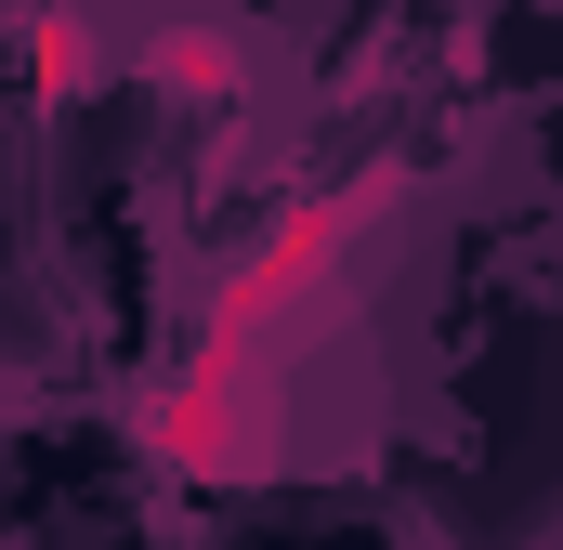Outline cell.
I'll return each instance as SVG.
<instances>
[{
    "label": "cell",
    "instance_id": "cell-1",
    "mask_svg": "<svg viewBox=\"0 0 563 550\" xmlns=\"http://www.w3.org/2000/svg\"><path fill=\"white\" fill-rule=\"evenodd\" d=\"M394 197H407V170H354V184H314V197H288L276 223L223 263V288H210V315H197V367H250V381H276L288 341L354 288V263H367V237L394 223Z\"/></svg>",
    "mask_w": 563,
    "mask_h": 550
},
{
    "label": "cell",
    "instance_id": "cell-2",
    "mask_svg": "<svg viewBox=\"0 0 563 550\" xmlns=\"http://www.w3.org/2000/svg\"><path fill=\"white\" fill-rule=\"evenodd\" d=\"M132 79L170 92V106H236V92H250V40H236L223 13H157L132 40Z\"/></svg>",
    "mask_w": 563,
    "mask_h": 550
},
{
    "label": "cell",
    "instance_id": "cell-3",
    "mask_svg": "<svg viewBox=\"0 0 563 550\" xmlns=\"http://www.w3.org/2000/svg\"><path fill=\"white\" fill-rule=\"evenodd\" d=\"M26 53H40V92H53V106L106 92V40H92L79 13H40V26H26Z\"/></svg>",
    "mask_w": 563,
    "mask_h": 550
},
{
    "label": "cell",
    "instance_id": "cell-4",
    "mask_svg": "<svg viewBox=\"0 0 563 550\" xmlns=\"http://www.w3.org/2000/svg\"><path fill=\"white\" fill-rule=\"evenodd\" d=\"M538 550H563V538H538Z\"/></svg>",
    "mask_w": 563,
    "mask_h": 550
}]
</instances>
